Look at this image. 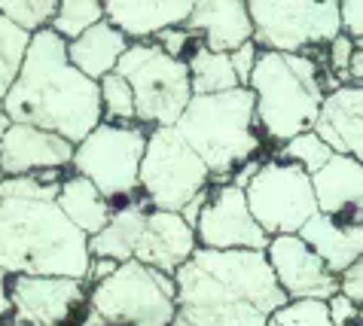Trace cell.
<instances>
[{
  "mask_svg": "<svg viewBox=\"0 0 363 326\" xmlns=\"http://www.w3.org/2000/svg\"><path fill=\"white\" fill-rule=\"evenodd\" d=\"M193 9V0H104L107 22L132 43H147L168 28H184Z\"/></svg>",
  "mask_w": 363,
  "mask_h": 326,
  "instance_id": "18",
  "label": "cell"
},
{
  "mask_svg": "<svg viewBox=\"0 0 363 326\" xmlns=\"http://www.w3.org/2000/svg\"><path fill=\"white\" fill-rule=\"evenodd\" d=\"M104 18H107L104 4H98V0H62V6H58V13L49 28L62 40L74 43V40H79L86 30H92L95 25L104 22Z\"/></svg>",
  "mask_w": 363,
  "mask_h": 326,
  "instance_id": "27",
  "label": "cell"
},
{
  "mask_svg": "<svg viewBox=\"0 0 363 326\" xmlns=\"http://www.w3.org/2000/svg\"><path fill=\"white\" fill-rule=\"evenodd\" d=\"M269 326H333L330 320V308L327 302H287L284 308H278L272 314Z\"/></svg>",
  "mask_w": 363,
  "mask_h": 326,
  "instance_id": "31",
  "label": "cell"
},
{
  "mask_svg": "<svg viewBox=\"0 0 363 326\" xmlns=\"http://www.w3.org/2000/svg\"><path fill=\"white\" fill-rule=\"evenodd\" d=\"M62 183L6 177L0 183V269L16 274H49L86 283L92 253L83 235L58 208Z\"/></svg>",
  "mask_w": 363,
  "mask_h": 326,
  "instance_id": "1",
  "label": "cell"
},
{
  "mask_svg": "<svg viewBox=\"0 0 363 326\" xmlns=\"http://www.w3.org/2000/svg\"><path fill=\"white\" fill-rule=\"evenodd\" d=\"M351 83H363V40L357 43L354 61H351Z\"/></svg>",
  "mask_w": 363,
  "mask_h": 326,
  "instance_id": "41",
  "label": "cell"
},
{
  "mask_svg": "<svg viewBox=\"0 0 363 326\" xmlns=\"http://www.w3.org/2000/svg\"><path fill=\"white\" fill-rule=\"evenodd\" d=\"M128 46H132V40L104 18V22L95 25L92 30H86L79 40L67 43V55L77 70H83L89 79L101 83V79L110 77L119 67V61L128 52Z\"/></svg>",
  "mask_w": 363,
  "mask_h": 326,
  "instance_id": "22",
  "label": "cell"
},
{
  "mask_svg": "<svg viewBox=\"0 0 363 326\" xmlns=\"http://www.w3.org/2000/svg\"><path fill=\"white\" fill-rule=\"evenodd\" d=\"M186 64H189L196 95H223V91L241 89L229 52H214V49H208L205 43H199L193 49V55L186 58Z\"/></svg>",
  "mask_w": 363,
  "mask_h": 326,
  "instance_id": "25",
  "label": "cell"
},
{
  "mask_svg": "<svg viewBox=\"0 0 363 326\" xmlns=\"http://www.w3.org/2000/svg\"><path fill=\"white\" fill-rule=\"evenodd\" d=\"M153 43L162 46L171 58L186 61L189 55H193V49L201 43V40L193 34V30H186V28H168V30H162V34L153 37Z\"/></svg>",
  "mask_w": 363,
  "mask_h": 326,
  "instance_id": "33",
  "label": "cell"
},
{
  "mask_svg": "<svg viewBox=\"0 0 363 326\" xmlns=\"http://www.w3.org/2000/svg\"><path fill=\"white\" fill-rule=\"evenodd\" d=\"M177 317L171 326H269L290 302L259 250H205L174 274Z\"/></svg>",
  "mask_w": 363,
  "mask_h": 326,
  "instance_id": "2",
  "label": "cell"
},
{
  "mask_svg": "<svg viewBox=\"0 0 363 326\" xmlns=\"http://www.w3.org/2000/svg\"><path fill=\"white\" fill-rule=\"evenodd\" d=\"M208 198H211V189L208 192H201V196L199 198H193V201H189V205L184 208V210H180V217H184L186 223H189V226H199V220H201V210H205V205H208Z\"/></svg>",
  "mask_w": 363,
  "mask_h": 326,
  "instance_id": "39",
  "label": "cell"
},
{
  "mask_svg": "<svg viewBox=\"0 0 363 326\" xmlns=\"http://www.w3.org/2000/svg\"><path fill=\"white\" fill-rule=\"evenodd\" d=\"M119 271V262L116 259H101V257H92V266H89V274H86V287L95 290L98 283H104L107 278H113Z\"/></svg>",
  "mask_w": 363,
  "mask_h": 326,
  "instance_id": "38",
  "label": "cell"
},
{
  "mask_svg": "<svg viewBox=\"0 0 363 326\" xmlns=\"http://www.w3.org/2000/svg\"><path fill=\"white\" fill-rule=\"evenodd\" d=\"M269 266L275 271L281 290L287 293L290 302H330L336 293H342L339 278L327 269V262L308 247L302 235H278L272 238Z\"/></svg>",
  "mask_w": 363,
  "mask_h": 326,
  "instance_id": "14",
  "label": "cell"
},
{
  "mask_svg": "<svg viewBox=\"0 0 363 326\" xmlns=\"http://www.w3.org/2000/svg\"><path fill=\"white\" fill-rule=\"evenodd\" d=\"M13 326H83L89 317V287L74 278L16 274L9 278Z\"/></svg>",
  "mask_w": 363,
  "mask_h": 326,
  "instance_id": "12",
  "label": "cell"
},
{
  "mask_svg": "<svg viewBox=\"0 0 363 326\" xmlns=\"http://www.w3.org/2000/svg\"><path fill=\"white\" fill-rule=\"evenodd\" d=\"M58 6V0H0V13L31 37L52 25Z\"/></svg>",
  "mask_w": 363,
  "mask_h": 326,
  "instance_id": "28",
  "label": "cell"
},
{
  "mask_svg": "<svg viewBox=\"0 0 363 326\" xmlns=\"http://www.w3.org/2000/svg\"><path fill=\"white\" fill-rule=\"evenodd\" d=\"M89 308L110 326H171L177 317V281L144 262H123L113 278L89 290Z\"/></svg>",
  "mask_w": 363,
  "mask_h": 326,
  "instance_id": "7",
  "label": "cell"
},
{
  "mask_svg": "<svg viewBox=\"0 0 363 326\" xmlns=\"http://www.w3.org/2000/svg\"><path fill=\"white\" fill-rule=\"evenodd\" d=\"M13 314V299H9V274L0 269V320Z\"/></svg>",
  "mask_w": 363,
  "mask_h": 326,
  "instance_id": "40",
  "label": "cell"
},
{
  "mask_svg": "<svg viewBox=\"0 0 363 326\" xmlns=\"http://www.w3.org/2000/svg\"><path fill=\"white\" fill-rule=\"evenodd\" d=\"M311 180L320 213L339 223H363V162L336 152Z\"/></svg>",
  "mask_w": 363,
  "mask_h": 326,
  "instance_id": "20",
  "label": "cell"
},
{
  "mask_svg": "<svg viewBox=\"0 0 363 326\" xmlns=\"http://www.w3.org/2000/svg\"><path fill=\"white\" fill-rule=\"evenodd\" d=\"M333 156H336V152H333V147H330L320 135H315V131H306V135L294 137L290 144H284V147H281V152H278V159L294 162V165L306 168L311 177H315Z\"/></svg>",
  "mask_w": 363,
  "mask_h": 326,
  "instance_id": "30",
  "label": "cell"
},
{
  "mask_svg": "<svg viewBox=\"0 0 363 326\" xmlns=\"http://www.w3.org/2000/svg\"><path fill=\"white\" fill-rule=\"evenodd\" d=\"M28 46H31V34H25L22 28H16L0 13V101L9 95V89H13V83L18 79Z\"/></svg>",
  "mask_w": 363,
  "mask_h": 326,
  "instance_id": "26",
  "label": "cell"
},
{
  "mask_svg": "<svg viewBox=\"0 0 363 326\" xmlns=\"http://www.w3.org/2000/svg\"><path fill=\"white\" fill-rule=\"evenodd\" d=\"M150 128L101 122L74 152V174L92 180L110 205L123 208L140 189V165L147 156Z\"/></svg>",
  "mask_w": 363,
  "mask_h": 326,
  "instance_id": "8",
  "label": "cell"
},
{
  "mask_svg": "<svg viewBox=\"0 0 363 326\" xmlns=\"http://www.w3.org/2000/svg\"><path fill=\"white\" fill-rule=\"evenodd\" d=\"M199 247L205 250H259L266 253L272 238L254 220L247 205V192L235 183H217L201 220L196 226Z\"/></svg>",
  "mask_w": 363,
  "mask_h": 326,
  "instance_id": "13",
  "label": "cell"
},
{
  "mask_svg": "<svg viewBox=\"0 0 363 326\" xmlns=\"http://www.w3.org/2000/svg\"><path fill=\"white\" fill-rule=\"evenodd\" d=\"M184 28L193 30L208 49L229 55L250 43L257 34L254 18H250V4L245 0H201Z\"/></svg>",
  "mask_w": 363,
  "mask_h": 326,
  "instance_id": "17",
  "label": "cell"
},
{
  "mask_svg": "<svg viewBox=\"0 0 363 326\" xmlns=\"http://www.w3.org/2000/svg\"><path fill=\"white\" fill-rule=\"evenodd\" d=\"M302 241L327 262V269L342 278L357 259H363V223H339L330 213H318L299 232Z\"/></svg>",
  "mask_w": 363,
  "mask_h": 326,
  "instance_id": "21",
  "label": "cell"
},
{
  "mask_svg": "<svg viewBox=\"0 0 363 326\" xmlns=\"http://www.w3.org/2000/svg\"><path fill=\"white\" fill-rule=\"evenodd\" d=\"M58 208L83 235L95 238L107 229V223L113 220V205L101 196V189L92 180L79 177V174H67L58 192Z\"/></svg>",
  "mask_w": 363,
  "mask_h": 326,
  "instance_id": "24",
  "label": "cell"
},
{
  "mask_svg": "<svg viewBox=\"0 0 363 326\" xmlns=\"http://www.w3.org/2000/svg\"><path fill=\"white\" fill-rule=\"evenodd\" d=\"M196 250H199V235L180 213L150 210L144 235H140V244L135 250V259L174 278L196 257Z\"/></svg>",
  "mask_w": 363,
  "mask_h": 326,
  "instance_id": "16",
  "label": "cell"
},
{
  "mask_svg": "<svg viewBox=\"0 0 363 326\" xmlns=\"http://www.w3.org/2000/svg\"><path fill=\"white\" fill-rule=\"evenodd\" d=\"M360 326H363V305H360Z\"/></svg>",
  "mask_w": 363,
  "mask_h": 326,
  "instance_id": "45",
  "label": "cell"
},
{
  "mask_svg": "<svg viewBox=\"0 0 363 326\" xmlns=\"http://www.w3.org/2000/svg\"><path fill=\"white\" fill-rule=\"evenodd\" d=\"M174 128L201 156L214 180L229 183L263 150V137L257 135V95L250 89L196 95Z\"/></svg>",
  "mask_w": 363,
  "mask_h": 326,
  "instance_id": "5",
  "label": "cell"
},
{
  "mask_svg": "<svg viewBox=\"0 0 363 326\" xmlns=\"http://www.w3.org/2000/svg\"><path fill=\"white\" fill-rule=\"evenodd\" d=\"M311 131L324 137L333 152L363 162V83L333 89Z\"/></svg>",
  "mask_w": 363,
  "mask_h": 326,
  "instance_id": "19",
  "label": "cell"
},
{
  "mask_svg": "<svg viewBox=\"0 0 363 326\" xmlns=\"http://www.w3.org/2000/svg\"><path fill=\"white\" fill-rule=\"evenodd\" d=\"M6 180V174H4V168H0V183H4Z\"/></svg>",
  "mask_w": 363,
  "mask_h": 326,
  "instance_id": "44",
  "label": "cell"
},
{
  "mask_svg": "<svg viewBox=\"0 0 363 326\" xmlns=\"http://www.w3.org/2000/svg\"><path fill=\"white\" fill-rule=\"evenodd\" d=\"M339 86L342 83L327 70V61L263 49L247 89L257 95L259 131L284 147L315 128L327 95Z\"/></svg>",
  "mask_w": 363,
  "mask_h": 326,
  "instance_id": "4",
  "label": "cell"
},
{
  "mask_svg": "<svg viewBox=\"0 0 363 326\" xmlns=\"http://www.w3.org/2000/svg\"><path fill=\"white\" fill-rule=\"evenodd\" d=\"M116 74L125 77V83L135 91L138 125L174 128L186 113L189 101L196 98L189 64L171 58L153 40L128 46Z\"/></svg>",
  "mask_w": 363,
  "mask_h": 326,
  "instance_id": "6",
  "label": "cell"
},
{
  "mask_svg": "<svg viewBox=\"0 0 363 326\" xmlns=\"http://www.w3.org/2000/svg\"><path fill=\"white\" fill-rule=\"evenodd\" d=\"M4 107L9 122L52 131L70 144H83L104 122L101 86L74 67L67 40L52 28L31 37L25 64L4 98Z\"/></svg>",
  "mask_w": 363,
  "mask_h": 326,
  "instance_id": "3",
  "label": "cell"
},
{
  "mask_svg": "<svg viewBox=\"0 0 363 326\" xmlns=\"http://www.w3.org/2000/svg\"><path fill=\"white\" fill-rule=\"evenodd\" d=\"M77 144L52 131L9 122L0 135V168L6 177H31L46 168H70Z\"/></svg>",
  "mask_w": 363,
  "mask_h": 326,
  "instance_id": "15",
  "label": "cell"
},
{
  "mask_svg": "<svg viewBox=\"0 0 363 326\" xmlns=\"http://www.w3.org/2000/svg\"><path fill=\"white\" fill-rule=\"evenodd\" d=\"M254 43L266 52L308 55L327 49L342 34V4H306V0H250Z\"/></svg>",
  "mask_w": 363,
  "mask_h": 326,
  "instance_id": "10",
  "label": "cell"
},
{
  "mask_svg": "<svg viewBox=\"0 0 363 326\" xmlns=\"http://www.w3.org/2000/svg\"><path fill=\"white\" fill-rule=\"evenodd\" d=\"M101 104H104V122H119V125H138L135 113V91L119 77L116 70L101 79Z\"/></svg>",
  "mask_w": 363,
  "mask_h": 326,
  "instance_id": "29",
  "label": "cell"
},
{
  "mask_svg": "<svg viewBox=\"0 0 363 326\" xmlns=\"http://www.w3.org/2000/svg\"><path fill=\"white\" fill-rule=\"evenodd\" d=\"M211 171L177 128H150L147 156L140 165V192L153 210L180 213L211 189Z\"/></svg>",
  "mask_w": 363,
  "mask_h": 326,
  "instance_id": "9",
  "label": "cell"
},
{
  "mask_svg": "<svg viewBox=\"0 0 363 326\" xmlns=\"http://www.w3.org/2000/svg\"><path fill=\"white\" fill-rule=\"evenodd\" d=\"M9 128V116H6V107H4V101H0V135Z\"/></svg>",
  "mask_w": 363,
  "mask_h": 326,
  "instance_id": "43",
  "label": "cell"
},
{
  "mask_svg": "<svg viewBox=\"0 0 363 326\" xmlns=\"http://www.w3.org/2000/svg\"><path fill=\"white\" fill-rule=\"evenodd\" d=\"M150 201H128V205L113 210V220L107 223V229L101 235L89 238V253L101 259H116L119 266L123 262L135 259V250L140 244V235H144L147 217H150Z\"/></svg>",
  "mask_w": 363,
  "mask_h": 326,
  "instance_id": "23",
  "label": "cell"
},
{
  "mask_svg": "<svg viewBox=\"0 0 363 326\" xmlns=\"http://www.w3.org/2000/svg\"><path fill=\"white\" fill-rule=\"evenodd\" d=\"M342 34L354 43L363 40V0H342Z\"/></svg>",
  "mask_w": 363,
  "mask_h": 326,
  "instance_id": "36",
  "label": "cell"
},
{
  "mask_svg": "<svg viewBox=\"0 0 363 326\" xmlns=\"http://www.w3.org/2000/svg\"><path fill=\"white\" fill-rule=\"evenodd\" d=\"M339 287H342V293H345L351 302L363 305V259H357L354 266H351L345 274H342V278H339Z\"/></svg>",
  "mask_w": 363,
  "mask_h": 326,
  "instance_id": "37",
  "label": "cell"
},
{
  "mask_svg": "<svg viewBox=\"0 0 363 326\" xmlns=\"http://www.w3.org/2000/svg\"><path fill=\"white\" fill-rule=\"evenodd\" d=\"M327 308H330L333 326H360V305L351 302L345 293H336V296L327 302Z\"/></svg>",
  "mask_w": 363,
  "mask_h": 326,
  "instance_id": "35",
  "label": "cell"
},
{
  "mask_svg": "<svg viewBox=\"0 0 363 326\" xmlns=\"http://www.w3.org/2000/svg\"><path fill=\"white\" fill-rule=\"evenodd\" d=\"M354 52H357V43L345 34H339L327 46V70L339 79L342 86L351 83V61H354Z\"/></svg>",
  "mask_w": 363,
  "mask_h": 326,
  "instance_id": "32",
  "label": "cell"
},
{
  "mask_svg": "<svg viewBox=\"0 0 363 326\" xmlns=\"http://www.w3.org/2000/svg\"><path fill=\"white\" fill-rule=\"evenodd\" d=\"M259 55H263V49H259V46L254 43V40H250V43H245L241 49H235V52H232V67H235V74H238L241 89H247V86H250V77H254V70H257Z\"/></svg>",
  "mask_w": 363,
  "mask_h": 326,
  "instance_id": "34",
  "label": "cell"
},
{
  "mask_svg": "<svg viewBox=\"0 0 363 326\" xmlns=\"http://www.w3.org/2000/svg\"><path fill=\"white\" fill-rule=\"evenodd\" d=\"M247 205L254 220L263 226L269 238L278 235H299L311 217H318V196L315 180L306 168L284 159H266L259 174L250 180Z\"/></svg>",
  "mask_w": 363,
  "mask_h": 326,
  "instance_id": "11",
  "label": "cell"
},
{
  "mask_svg": "<svg viewBox=\"0 0 363 326\" xmlns=\"http://www.w3.org/2000/svg\"><path fill=\"white\" fill-rule=\"evenodd\" d=\"M83 326H110V323H104V320H101L92 308H89V317H86V323H83Z\"/></svg>",
  "mask_w": 363,
  "mask_h": 326,
  "instance_id": "42",
  "label": "cell"
}]
</instances>
